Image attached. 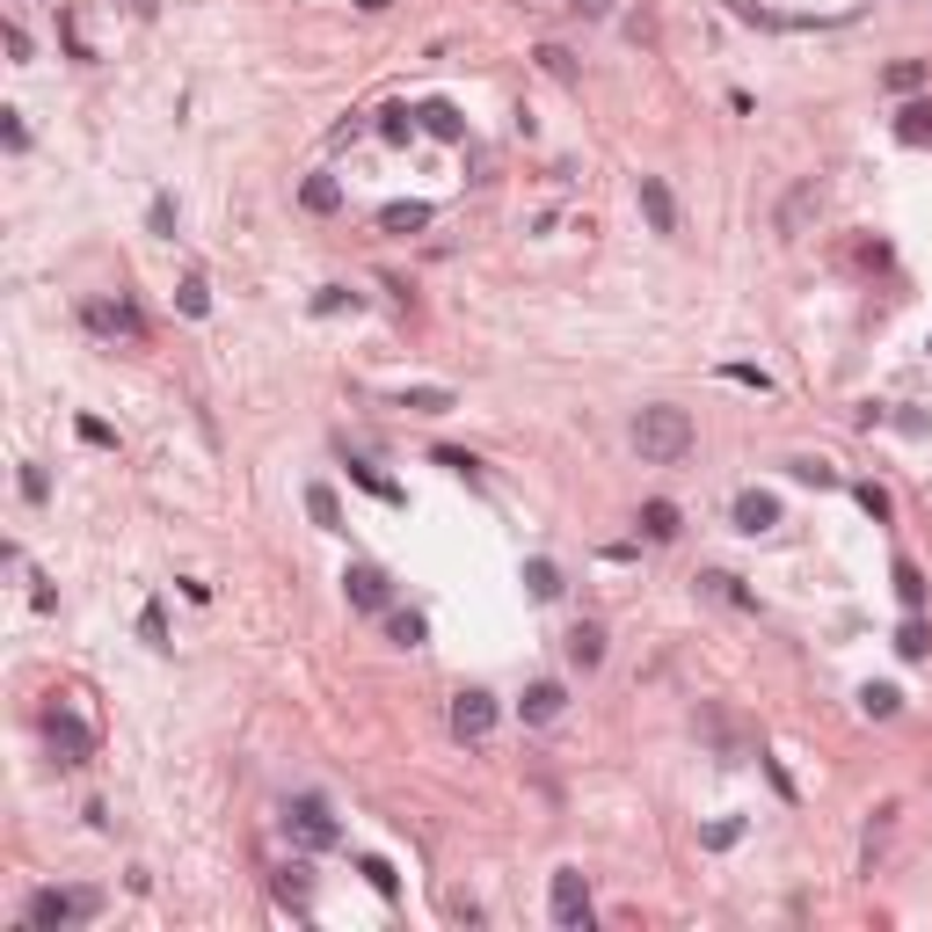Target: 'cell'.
<instances>
[{"instance_id": "6da1fadb", "label": "cell", "mask_w": 932, "mask_h": 932, "mask_svg": "<svg viewBox=\"0 0 932 932\" xmlns=\"http://www.w3.org/2000/svg\"><path fill=\"white\" fill-rule=\"evenodd\" d=\"M634 452H641V466H678L692 452V416L670 408V401H648L634 416Z\"/></svg>"}, {"instance_id": "7a4b0ae2", "label": "cell", "mask_w": 932, "mask_h": 932, "mask_svg": "<svg viewBox=\"0 0 932 932\" xmlns=\"http://www.w3.org/2000/svg\"><path fill=\"white\" fill-rule=\"evenodd\" d=\"M96 910H102L96 889H37L23 904V925L29 932H59V925H88Z\"/></svg>"}, {"instance_id": "3957f363", "label": "cell", "mask_w": 932, "mask_h": 932, "mask_svg": "<svg viewBox=\"0 0 932 932\" xmlns=\"http://www.w3.org/2000/svg\"><path fill=\"white\" fill-rule=\"evenodd\" d=\"M285 831H292L299 853H328V845L343 837V823L328 816V802H320V794H292V802H285Z\"/></svg>"}, {"instance_id": "277c9868", "label": "cell", "mask_w": 932, "mask_h": 932, "mask_svg": "<svg viewBox=\"0 0 932 932\" xmlns=\"http://www.w3.org/2000/svg\"><path fill=\"white\" fill-rule=\"evenodd\" d=\"M80 320H88V336H102V343H147V314H139V306H131V299H88V306H80Z\"/></svg>"}, {"instance_id": "5b68a950", "label": "cell", "mask_w": 932, "mask_h": 932, "mask_svg": "<svg viewBox=\"0 0 932 932\" xmlns=\"http://www.w3.org/2000/svg\"><path fill=\"white\" fill-rule=\"evenodd\" d=\"M816 212H823V182H816V175H802V182L780 197V212H772V234H780V241H802V234L816 226Z\"/></svg>"}, {"instance_id": "8992f818", "label": "cell", "mask_w": 932, "mask_h": 932, "mask_svg": "<svg viewBox=\"0 0 932 932\" xmlns=\"http://www.w3.org/2000/svg\"><path fill=\"white\" fill-rule=\"evenodd\" d=\"M45 743H51V758L59 765H88L96 758V729H88L80 714H66V707L45 714Z\"/></svg>"}, {"instance_id": "52a82bcc", "label": "cell", "mask_w": 932, "mask_h": 932, "mask_svg": "<svg viewBox=\"0 0 932 932\" xmlns=\"http://www.w3.org/2000/svg\"><path fill=\"white\" fill-rule=\"evenodd\" d=\"M554 925H562V932H583L590 925V882H583V867H554Z\"/></svg>"}, {"instance_id": "ba28073f", "label": "cell", "mask_w": 932, "mask_h": 932, "mask_svg": "<svg viewBox=\"0 0 932 932\" xmlns=\"http://www.w3.org/2000/svg\"><path fill=\"white\" fill-rule=\"evenodd\" d=\"M343 597L357 605V613H387L393 605V576L387 568H371V562H350L343 568Z\"/></svg>"}, {"instance_id": "9c48e42d", "label": "cell", "mask_w": 932, "mask_h": 932, "mask_svg": "<svg viewBox=\"0 0 932 932\" xmlns=\"http://www.w3.org/2000/svg\"><path fill=\"white\" fill-rule=\"evenodd\" d=\"M489 729H495V700H489V692H452V736L481 743Z\"/></svg>"}, {"instance_id": "30bf717a", "label": "cell", "mask_w": 932, "mask_h": 932, "mask_svg": "<svg viewBox=\"0 0 932 932\" xmlns=\"http://www.w3.org/2000/svg\"><path fill=\"white\" fill-rule=\"evenodd\" d=\"M634 197H641V219L656 226V234H678V197H670V182H663V175H641Z\"/></svg>"}, {"instance_id": "8fae6325", "label": "cell", "mask_w": 932, "mask_h": 932, "mask_svg": "<svg viewBox=\"0 0 932 932\" xmlns=\"http://www.w3.org/2000/svg\"><path fill=\"white\" fill-rule=\"evenodd\" d=\"M772 525H780V495L743 489V495H736V532H751V540H758V532H772Z\"/></svg>"}, {"instance_id": "7c38bea8", "label": "cell", "mask_w": 932, "mask_h": 932, "mask_svg": "<svg viewBox=\"0 0 932 932\" xmlns=\"http://www.w3.org/2000/svg\"><path fill=\"white\" fill-rule=\"evenodd\" d=\"M700 597L736 605V613H758V590H743V576H729V568H707V576H700Z\"/></svg>"}, {"instance_id": "4fadbf2b", "label": "cell", "mask_w": 932, "mask_h": 932, "mask_svg": "<svg viewBox=\"0 0 932 932\" xmlns=\"http://www.w3.org/2000/svg\"><path fill=\"white\" fill-rule=\"evenodd\" d=\"M438 219L423 197H393V204H379V234H423V226Z\"/></svg>"}, {"instance_id": "5bb4252c", "label": "cell", "mask_w": 932, "mask_h": 932, "mask_svg": "<svg viewBox=\"0 0 932 932\" xmlns=\"http://www.w3.org/2000/svg\"><path fill=\"white\" fill-rule=\"evenodd\" d=\"M568 663H576V670H597V663H605V627H597V619H576V627H568Z\"/></svg>"}, {"instance_id": "9a60e30c", "label": "cell", "mask_w": 932, "mask_h": 932, "mask_svg": "<svg viewBox=\"0 0 932 932\" xmlns=\"http://www.w3.org/2000/svg\"><path fill=\"white\" fill-rule=\"evenodd\" d=\"M562 707H568V692L554 685V678L525 685V700H517V714H525V721H562Z\"/></svg>"}, {"instance_id": "2e32d148", "label": "cell", "mask_w": 932, "mask_h": 932, "mask_svg": "<svg viewBox=\"0 0 932 932\" xmlns=\"http://www.w3.org/2000/svg\"><path fill=\"white\" fill-rule=\"evenodd\" d=\"M306 896H314V867H306V859L277 867V904H285V910H306Z\"/></svg>"}, {"instance_id": "e0dca14e", "label": "cell", "mask_w": 932, "mask_h": 932, "mask_svg": "<svg viewBox=\"0 0 932 932\" xmlns=\"http://www.w3.org/2000/svg\"><path fill=\"white\" fill-rule=\"evenodd\" d=\"M299 204L328 219V212H343V182H336V175H306V182H299Z\"/></svg>"}, {"instance_id": "ac0fdd59", "label": "cell", "mask_w": 932, "mask_h": 932, "mask_svg": "<svg viewBox=\"0 0 932 932\" xmlns=\"http://www.w3.org/2000/svg\"><path fill=\"white\" fill-rule=\"evenodd\" d=\"M685 532V517H678V503H641V540H678Z\"/></svg>"}, {"instance_id": "d6986e66", "label": "cell", "mask_w": 932, "mask_h": 932, "mask_svg": "<svg viewBox=\"0 0 932 932\" xmlns=\"http://www.w3.org/2000/svg\"><path fill=\"white\" fill-rule=\"evenodd\" d=\"M401 408H408V416H452V408H459V393H452V387H408V393H401Z\"/></svg>"}, {"instance_id": "ffe728a7", "label": "cell", "mask_w": 932, "mask_h": 932, "mask_svg": "<svg viewBox=\"0 0 932 932\" xmlns=\"http://www.w3.org/2000/svg\"><path fill=\"white\" fill-rule=\"evenodd\" d=\"M896 139L904 147H932V102H904L896 110Z\"/></svg>"}, {"instance_id": "44dd1931", "label": "cell", "mask_w": 932, "mask_h": 932, "mask_svg": "<svg viewBox=\"0 0 932 932\" xmlns=\"http://www.w3.org/2000/svg\"><path fill=\"white\" fill-rule=\"evenodd\" d=\"M416 110H408V102H387V110H379V139H387V147H408V139H416Z\"/></svg>"}, {"instance_id": "7402d4cb", "label": "cell", "mask_w": 932, "mask_h": 932, "mask_svg": "<svg viewBox=\"0 0 932 932\" xmlns=\"http://www.w3.org/2000/svg\"><path fill=\"white\" fill-rule=\"evenodd\" d=\"M416 117H423V131H430V139H466V117L452 110V102H423Z\"/></svg>"}, {"instance_id": "603a6c76", "label": "cell", "mask_w": 932, "mask_h": 932, "mask_svg": "<svg viewBox=\"0 0 932 932\" xmlns=\"http://www.w3.org/2000/svg\"><path fill=\"white\" fill-rule=\"evenodd\" d=\"M306 517H314L320 532H343V503H336V489H328V481H314V489H306Z\"/></svg>"}, {"instance_id": "cb8c5ba5", "label": "cell", "mask_w": 932, "mask_h": 932, "mask_svg": "<svg viewBox=\"0 0 932 932\" xmlns=\"http://www.w3.org/2000/svg\"><path fill=\"white\" fill-rule=\"evenodd\" d=\"M896 656H904V663H925V656H932V627H925L918 613L896 627Z\"/></svg>"}, {"instance_id": "d4e9b609", "label": "cell", "mask_w": 932, "mask_h": 932, "mask_svg": "<svg viewBox=\"0 0 932 932\" xmlns=\"http://www.w3.org/2000/svg\"><path fill=\"white\" fill-rule=\"evenodd\" d=\"M859 714H867V721H889V714H904V692L896 685H859Z\"/></svg>"}, {"instance_id": "484cf974", "label": "cell", "mask_w": 932, "mask_h": 932, "mask_svg": "<svg viewBox=\"0 0 932 932\" xmlns=\"http://www.w3.org/2000/svg\"><path fill=\"white\" fill-rule=\"evenodd\" d=\"M896 597H904V613H925V568L918 562H896Z\"/></svg>"}, {"instance_id": "4316f807", "label": "cell", "mask_w": 932, "mask_h": 932, "mask_svg": "<svg viewBox=\"0 0 932 932\" xmlns=\"http://www.w3.org/2000/svg\"><path fill=\"white\" fill-rule=\"evenodd\" d=\"M387 634L401 641V648H423V641H430V619L423 613H387Z\"/></svg>"}, {"instance_id": "83f0119b", "label": "cell", "mask_w": 932, "mask_h": 932, "mask_svg": "<svg viewBox=\"0 0 932 932\" xmlns=\"http://www.w3.org/2000/svg\"><path fill=\"white\" fill-rule=\"evenodd\" d=\"M525 590H532L540 605H546V597H562V568H554V562H525Z\"/></svg>"}, {"instance_id": "f1b7e54d", "label": "cell", "mask_w": 932, "mask_h": 932, "mask_svg": "<svg viewBox=\"0 0 932 932\" xmlns=\"http://www.w3.org/2000/svg\"><path fill=\"white\" fill-rule=\"evenodd\" d=\"M175 306H182L190 320H204V314H212V292H204V277H182V285H175Z\"/></svg>"}, {"instance_id": "f546056e", "label": "cell", "mask_w": 932, "mask_h": 932, "mask_svg": "<svg viewBox=\"0 0 932 932\" xmlns=\"http://www.w3.org/2000/svg\"><path fill=\"white\" fill-rule=\"evenodd\" d=\"M743 831H751L743 816H721V823H707V831H700V845H707V853H729V845H736Z\"/></svg>"}, {"instance_id": "4dcf8cb0", "label": "cell", "mask_w": 932, "mask_h": 932, "mask_svg": "<svg viewBox=\"0 0 932 932\" xmlns=\"http://www.w3.org/2000/svg\"><path fill=\"white\" fill-rule=\"evenodd\" d=\"M786 474H794V481H809V489H837V466L831 459H786Z\"/></svg>"}, {"instance_id": "1f68e13d", "label": "cell", "mask_w": 932, "mask_h": 932, "mask_svg": "<svg viewBox=\"0 0 932 932\" xmlns=\"http://www.w3.org/2000/svg\"><path fill=\"white\" fill-rule=\"evenodd\" d=\"M357 874H365V882L379 889V896H401V874H393V867H387L379 853H365V859H357Z\"/></svg>"}, {"instance_id": "d6a6232c", "label": "cell", "mask_w": 932, "mask_h": 932, "mask_svg": "<svg viewBox=\"0 0 932 932\" xmlns=\"http://www.w3.org/2000/svg\"><path fill=\"white\" fill-rule=\"evenodd\" d=\"M853 495H859V511L874 517V525H889V517H896V503H889V489H882V481H859Z\"/></svg>"}, {"instance_id": "836d02e7", "label": "cell", "mask_w": 932, "mask_h": 932, "mask_svg": "<svg viewBox=\"0 0 932 932\" xmlns=\"http://www.w3.org/2000/svg\"><path fill=\"white\" fill-rule=\"evenodd\" d=\"M889 88H896V96H910V88H925V59H896V66H889Z\"/></svg>"}, {"instance_id": "e575fe53", "label": "cell", "mask_w": 932, "mask_h": 932, "mask_svg": "<svg viewBox=\"0 0 932 932\" xmlns=\"http://www.w3.org/2000/svg\"><path fill=\"white\" fill-rule=\"evenodd\" d=\"M350 481H357L365 495H379V503H401V489H393L387 474H371V466H357V459H350Z\"/></svg>"}, {"instance_id": "d590c367", "label": "cell", "mask_w": 932, "mask_h": 932, "mask_svg": "<svg viewBox=\"0 0 932 932\" xmlns=\"http://www.w3.org/2000/svg\"><path fill=\"white\" fill-rule=\"evenodd\" d=\"M343 306L357 314L365 299H357V292H343V285H320V292H314V314H343Z\"/></svg>"}, {"instance_id": "8d00e7d4", "label": "cell", "mask_w": 932, "mask_h": 932, "mask_svg": "<svg viewBox=\"0 0 932 932\" xmlns=\"http://www.w3.org/2000/svg\"><path fill=\"white\" fill-rule=\"evenodd\" d=\"M532 59H540V66H546V74H554V80H576V59H568L562 45H540V51H532Z\"/></svg>"}, {"instance_id": "74e56055", "label": "cell", "mask_w": 932, "mask_h": 932, "mask_svg": "<svg viewBox=\"0 0 932 932\" xmlns=\"http://www.w3.org/2000/svg\"><path fill=\"white\" fill-rule=\"evenodd\" d=\"M139 641L168 648V613H161V605H147V613H139Z\"/></svg>"}, {"instance_id": "f35d334b", "label": "cell", "mask_w": 932, "mask_h": 932, "mask_svg": "<svg viewBox=\"0 0 932 932\" xmlns=\"http://www.w3.org/2000/svg\"><path fill=\"white\" fill-rule=\"evenodd\" d=\"M438 466H452V474H466V481H481V459H474V452H452V444H438Z\"/></svg>"}, {"instance_id": "ab89813d", "label": "cell", "mask_w": 932, "mask_h": 932, "mask_svg": "<svg viewBox=\"0 0 932 932\" xmlns=\"http://www.w3.org/2000/svg\"><path fill=\"white\" fill-rule=\"evenodd\" d=\"M721 379H736V387H758V393H772V371H758V365H721Z\"/></svg>"}, {"instance_id": "60d3db41", "label": "cell", "mask_w": 932, "mask_h": 932, "mask_svg": "<svg viewBox=\"0 0 932 932\" xmlns=\"http://www.w3.org/2000/svg\"><path fill=\"white\" fill-rule=\"evenodd\" d=\"M23 495H29V503H45V495H51V474H45V466H23Z\"/></svg>"}, {"instance_id": "b9f144b4", "label": "cell", "mask_w": 932, "mask_h": 932, "mask_svg": "<svg viewBox=\"0 0 932 932\" xmlns=\"http://www.w3.org/2000/svg\"><path fill=\"white\" fill-rule=\"evenodd\" d=\"M147 226H153V234H175V204H168V197H153V212H147Z\"/></svg>"}, {"instance_id": "7bdbcfd3", "label": "cell", "mask_w": 932, "mask_h": 932, "mask_svg": "<svg viewBox=\"0 0 932 932\" xmlns=\"http://www.w3.org/2000/svg\"><path fill=\"white\" fill-rule=\"evenodd\" d=\"M80 444H117V430H110V423H96V416H80Z\"/></svg>"}, {"instance_id": "ee69618b", "label": "cell", "mask_w": 932, "mask_h": 932, "mask_svg": "<svg viewBox=\"0 0 932 932\" xmlns=\"http://www.w3.org/2000/svg\"><path fill=\"white\" fill-rule=\"evenodd\" d=\"M568 8H576V15H590V23H605V15H613V0H568Z\"/></svg>"}, {"instance_id": "f6af8a7d", "label": "cell", "mask_w": 932, "mask_h": 932, "mask_svg": "<svg viewBox=\"0 0 932 932\" xmlns=\"http://www.w3.org/2000/svg\"><path fill=\"white\" fill-rule=\"evenodd\" d=\"M357 8H365V15H387V8H393V0H357Z\"/></svg>"}, {"instance_id": "bcb514c9", "label": "cell", "mask_w": 932, "mask_h": 932, "mask_svg": "<svg viewBox=\"0 0 932 932\" xmlns=\"http://www.w3.org/2000/svg\"><path fill=\"white\" fill-rule=\"evenodd\" d=\"M925 357H932V336H925Z\"/></svg>"}]
</instances>
